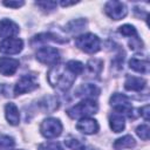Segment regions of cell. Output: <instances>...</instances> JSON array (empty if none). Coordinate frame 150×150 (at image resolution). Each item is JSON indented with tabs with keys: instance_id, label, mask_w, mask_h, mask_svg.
Masks as SVG:
<instances>
[{
	"instance_id": "cell-28",
	"label": "cell",
	"mask_w": 150,
	"mask_h": 150,
	"mask_svg": "<svg viewBox=\"0 0 150 150\" xmlns=\"http://www.w3.org/2000/svg\"><path fill=\"white\" fill-rule=\"evenodd\" d=\"M23 1H2V5L9 8H19L23 5Z\"/></svg>"
},
{
	"instance_id": "cell-26",
	"label": "cell",
	"mask_w": 150,
	"mask_h": 150,
	"mask_svg": "<svg viewBox=\"0 0 150 150\" xmlns=\"http://www.w3.org/2000/svg\"><path fill=\"white\" fill-rule=\"evenodd\" d=\"M39 150H63V148L57 142H46L39 145Z\"/></svg>"
},
{
	"instance_id": "cell-21",
	"label": "cell",
	"mask_w": 150,
	"mask_h": 150,
	"mask_svg": "<svg viewBox=\"0 0 150 150\" xmlns=\"http://www.w3.org/2000/svg\"><path fill=\"white\" fill-rule=\"evenodd\" d=\"M64 144L68 146V148H70V149H73V150H81L84 145L77 139V138H75L74 136H68L66 139H64Z\"/></svg>"
},
{
	"instance_id": "cell-11",
	"label": "cell",
	"mask_w": 150,
	"mask_h": 150,
	"mask_svg": "<svg viewBox=\"0 0 150 150\" xmlns=\"http://www.w3.org/2000/svg\"><path fill=\"white\" fill-rule=\"evenodd\" d=\"M19 68V61L12 57H0V74L5 76L13 75Z\"/></svg>"
},
{
	"instance_id": "cell-8",
	"label": "cell",
	"mask_w": 150,
	"mask_h": 150,
	"mask_svg": "<svg viewBox=\"0 0 150 150\" xmlns=\"http://www.w3.org/2000/svg\"><path fill=\"white\" fill-rule=\"evenodd\" d=\"M23 48V41L19 38H8L0 42V53L4 54H18Z\"/></svg>"
},
{
	"instance_id": "cell-3",
	"label": "cell",
	"mask_w": 150,
	"mask_h": 150,
	"mask_svg": "<svg viewBox=\"0 0 150 150\" xmlns=\"http://www.w3.org/2000/svg\"><path fill=\"white\" fill-rule=\"evenodd\" d=\"M75 45L77 46V48H80L84 53L94 54L100 50L101 42H100V39L95 34L87 33V34H82L77 36L75 40Z\"/></svg>"
},
{
	"instance_id": "cell-27",
	"label": "cell",
	"mask_w": 150,
	"mask_h": 150,
	"mask_svg": "<svg viewBox=\"0 0 150 150\" xmlns=\"http://www.w3.org/2000/svg\"><path fill=\"white\" fill-rule=\"evenodd\" d=\"M56 5L57 4L55 1H38L36 2V6H39L43 11H52L56 7Z\"/></svg>"
},
{
	"instance_id": "cell-12",
	"label": "cell",
	"mask_w": 150,
	"mask_h": 150,
	"mask_svg": "<svg viewBox=\"0 0 150 150\" xmlns=\"http://www.w3.org/2000/svg\"><path fill=\"white\" fill-rule=\"evenodd\" d=\"M19 33V27L15 22L9 19H4L0 21V36L8 39Z\"/></svg>"
},
{
	"instance_id": "cell-10",
	"label": "cell",
	"mask_w": 150,
	"mask_h": 150,
	"mask_svg": "<svg viewBox=\"0 0 150 150\" xmlns=\"http://www.w3.org/2000/svg\"><path fill=\"white\" fill-rule=\"evenodd\" d=\"M76 129L79 131H81L82 134L93 135L98 131V123L94 118H89V117L81 118L76 124Z\"/></svg>"
},
{
	"instance_id": "cell-25",
	"label": "cell",
	"mask_w": 150,
	"mask_h": 150,
	"mask_svg": "<svg viewBox=\"0 0 150 150\" xmlns=\"http://www.w3.org/2000/svg\"><path fill=\"white\" fill-rule=\"evenodd\" d=\"M149 131H150V129H149V125H146V124H141L136 129V134L143 141H148L149 139Z\"/></svg>"
},
{
	"instance_id": "cell-6",
	"label": "cell",
	"mask_w": 150,
	"mask_h": 150,
	"mask_svg": "<svg viewBox=\"0 0 150 150\" xmlns=\"http://www.w3.org/2000/svg\"><path fill=\"white\" fill-rule=\"evenodd\" d=\"M35 88H38L36 76H34L32 74H26V75L21 76L19 79V81L16 82V84L14 87V94L20 95V94L29 93V91L34 90Z\"/></svg>"
},
{
	"instance_id": "cell-19",
	"label": "cell",
	"mask_w": 150,
	"mask_h": 150,
	"mask_svg": "<svg viewBox=\"0 0 150 150\" xmlns=\"http://www.w3.org/2000/svg\"><path fill=\"white\" fill-rule=\"evenodd\" d=\"M84 26H86V21H84L83 19H77V20H73V21H70V22L67 25L66 30L71 32V33H74V32L76 33V32L81 30Z\"/></svg>"
},
{
	"instance_id": "cell-16",
	"label": "cell",
	"mask_w": 150,
	"mask_h": 150,
	"mask_svg": "<svg viewBox=\"0 0 150 150\" xmlns=\"http://www.w3.org/2000/svg\"><path fill=\"white\" fill-rule=\"evenodd\" d=\"M109 124L114 132H121L125 127L124 117L121 114H112L109 116Z\"/></svg>"
},
{
	"instance_id": "cell-23",
	"label": "cell",
	"mask_w": 150,
	"mask_h": 150,
	"mask_svg": "<svg viewBox=\"0 0 150 150\" xmlns=\"http://www.w3.org/2000/svg\"><path fill=\"white\" fill-rule=\"evenodd\" d=\"M67 67L70 69V71H73L75 75H79L83 71V64L80 61H75V60H70L67 63Z\"/></svg>"
},
{
	"instance_id": "cell-15",
	"label": "cell",
	"mask_w": 150,
	"mask_h": 150,
	"mask_svg": "<svg viewBox=\"0 0 150 150\" xmlns=\"http://www.w3.org/2000/svg\"><path fill=\"white\" fill-rule=\"evenodd\" d=\"M77 96L81 97H86V98H91V97H96L100 95V89L94 86V84H82L79 89H77Z\"/></svg>"
},
{
	"instance_id": "cell-4",
	"label": "cell",
	"mask_w": 150,
	"mask_h": 150,
	"mask_svg": "<svg viewBox=\"0 0 150 150\" xmlns=\"http://www.w3.org/2000/svg\"><path fill=\"white\" fill-rule=\"evenodd\" d=\"M40 131H41L42 136L46 138H55V137L61 135L62 124H61L60 120L54 118V117H49V118H46L41 123Z\"/></svg>"
},
{
	"instance_id": "cell-9",
	"label": "cell",
	"mask_w": 150,
	"mask_h": 150,
	"mask_svg": "<svg viewBox=\"0 0 150 150\" xmlns=\"http://www.w3.org/2000/svg\"><path fill=\"white\" fill-rule=\"evenodd\" d=\"M107 15L114 20H120L127 15V7L121 1H108L104 6Z\"/></svg>"
},
{
	"instance_id": "cell-1",
	"label": "cell",
	"mask_w": 150,
	"mask_h": 150,
	"mask_svg": "<svg viewBox=\"0 0 150 150\" xmlns=\"http://www.w3.org/2000/svg\"><path fill=\"white\" fill-rule=\"evenodd\" d=\"M76 75L70 71L67 64H55L48 71V81L53 87L67 90L71 87Z\"/></svg>"
},
{
	"instance_id": "cell-29",
	"label": "cell",
	"mask_w": 150,
	"mask_h": 150,
	"mask_svg": "<svg viewBox=\"0 0 150 150\" xmlns=\"http://www.w3.org/2000/svg\"><path fill=\"white\" fill-rule=\"evenodd\" d=\"M141 115L144 117V120H149V105H144L143 108H141Z\"/></svg>"
},
{
	"instance_id": "cell-2",
	"label": "cell",
	"mask_w": 150,
	"mask_h": 150,
	"mask_svg": "<svg viewBox=\"0 0 150 150\" xmlns=\"http://www.w3.org/2000/svg\"><path fill=\"white\" fill-rule=\"evenodd\" d=\"M97 110H98L97 103L91 98H86V100L81 101L80 103L69 108L67 110V114L71 118L81 120V118H86V117H89V116L96 114Z\"/></svg>"
},
{
	"instance_id": "cell-14",
	"label": "cell",
	"mask_w": 150,
	"mask_h": 150,
	"mask_svg": "<svg viewBox=\"0 0 150 150\" xmlns=\"http://www.w3.org/2000/svg\"><path fill=\"white\" fill-rule=\"evenodd\" d=\"M145 86H146V81L142 77H136V76H129L124 82L125 89L131 91H139L143 88H145Z\"/></svg>"
},
{
	"instance_id": "cell-5",
	"label": "cell",
	"mask_w": 150,
	"mask_h": 150,
	"mask_svg": "<svg viewBox=\"0 0 150 150\" xmlns=\"http://www.w3.org/2000/svg\"><path fill=\"white\" fill-rule=\"evenodd\" d=\"M36 59L45 64L55 66L60 61V53L53 47H42L36 52Z\"/></svg>"
},
{
	"instance_id": "cell-13",
	"label": "cell",
	"mask_w": 150,
	"mask_h": 150,
	"mask_svg": "<svg viewBox=\"0 0 150 150\" xmlns=\"http://www.w3.org/2000/svg\"><path fill=\"white\" fill-rule=\"evenodd\" d=\"M5 115H6V120L8 121L9 124L12 125H18L20 122V114H19V109L18 107L9 102L6 104L5 107Z\"/></svg>"
},
{
	"instance_id": "cell-30",
	"label": "cell",
	"mask_w": 150,
	"mask_h": 150,
	"mask_svg": "<svg viewBox=\"0 0 150 150\" xmlns=\"http://www.w3.org/2000/svg\"><path fill=\"white\" fill-rule=\"evenodd\" d=\"M74 4H76L75 1H71V2H68V1H61V6H63V7H67V6H70V5H74Z\"/></svg>"
},
{
	"instance_id": "cell-22",
	"label": "cell",
	"mask_w": 150,
	"mask_h": 150,
	"mask_svg": "<svg viewBox=\"0 0 150 150\" xmlns=\"http://www.w3.org/2000/svg\"><path fill=\"white\" fill-rule=\"evenodd\" d=\"M34 41H55V42H64L63 40H61V39H59V36L57 35H54V34H50V33H48V34H39V35H36L34 39H33Z\"/></svg>"
},
{
	"instance_id": "cell-17",
	"label": "cell",
	"mask_w": 150,
	"mask_h": 150,
	"mask_svg": "<svg viewBox=\"0 0 150 150\" xmlns=\"http://www.w3.org/2000/svg\"><path fill=\"white\" fill-rule=\"evenodd\" d=\"M129 67L137 71V73H142V74H146L149 73V61L148 60H139V59H131L129 61Z\"/></svg>"
},
{
	"instance_id": "cell-20",
	"label": "cell",
	"mask_w": 150,
	"mask_h": 150,
	"mask_svg": "<svg viewBox=\"0 0 150 150\" xmlns=\"http://www.w3.org/2000/svg\"><path fill=\"white\" fill-rule=\"evenodd\" d=\"M14 139L8 135H0V150H9L14 146Z\"/></svg>"
},
{
	"instance_id": "cell-18",
	"label": "cell",
	"mask_w": 150,
	"mask_h": 150,
	"mask_svg": "<svg viewBox=\"0 0 150 150\" xmlns=\"http://www.w3.org/2000/svg\"><path fill=\"white\" fill-rule=\"evenodd\" d=\"M135 145H136V141L134 139V137L130 135H125V136L115 141L114 149L115 150H122V149H127V148H134Z\"/></svg>"
},
{
	"instance_id": "cell-24",
	"label": "cell",
	"mask_w": 150,
	"mask_h": 150,
	"mask_svg": "<svg viewBox=\"0 0 150 150\" xmlns=\"http://www.w3.org/2000/svg\"><path fill=\"white\" fill-rule=\"evenodd\" d=\"M120 33L124 36H137V32L134 26L131 25H123L120 27Z\"/></svg>"
},
{
	"instance_id": "cell-7",
	"label": "cell",
	"mask_w": 150,
	"mask_h": 150,
	"mask_svg": "<svg viewBox=\"0 0 150 150\" xmlns=\"http://www.w3.org/2000/svg\"><path fill=\"white\" fill-rule=\"evenodd\" d=\"M110 105L116 111L128 114V115H130V112L132 110V107H131V103H130L129 98L125 95L120 94V93H116L110 97Z\"/></svg>"
}]
</instances>
